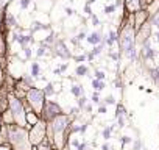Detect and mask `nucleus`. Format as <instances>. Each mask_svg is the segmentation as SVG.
I'll return each instance as SVG.
<instances>
[{
    "label": "nucleus",
    "instance_id": "f257e3e1",
    "mask_svg": "<svg viewBox=\"0 0 159 150\" xmlns=\"http://www.w3.org/2000/svg\"><path fill=\"white\" fill-rule=\"evenodd\" d=\"M8 141L14 150H31L33 146L25 127H8Z\"/></svg>",
    "mask_w": 159,
    "mask_h": 150
},
{
    "label": "nucleus",
    "instance_id": "b1692460",
    "mask_svg": "<svg viewBox=\"0 0 159 150\" xmlns=\"http://www.w3.org/2000/svg\"><path fill=\"white\" fill-rule=\"evenodd\" d=\"M78 105H80V107H84V105H86V97H80Z\"/></svg>",
    "mask_w": 159,
    "mask_h": 150
},
{
    "label": "nucleus",
    "instance_id": "4c0bfd02",
    "mask_svg": "<svg viewBox=\"0 0 159 150\" xmlns=\"http://www.w3.org/2000/svg\"><path fill=\"white\" fill-rule=\"evenodd\" d=\"M65 13H67V14H72V13H73V11H72V9H70V8H65Z\"/></svg>",
    "mask_w": 159,
    "mask_h": 150
},
{
    "label": "nucleus",
    "instance_id": "c756f323",
    "mask_svg": "<svg viewBox=\"0 0 159 150\" xmlns=\"http://www.w3.org/2000/svg\"><path fill=\"white\" fill-rule=\"evenodd\" d=\"M153 22H155V25H156L158 28H159V16H156V17H155V20H153Z\"/></svg>",
    "mask_w": 159,
    "mask_h": 150
},
{
    "label": "nucleus",
    "instance_id": "39448f33",
    "mask_svg": "<svg viewBox=\"0 0 159 150\" xmlns=\"http://www.w3.org/2000/svg\"><path fill=\"white\" fill-rule=\"evenodd\" d=\"M45 135H47V125H45V120H37L33 128L28 131V138H30V142L31 146L37 147L39 144L44 142L45 139Z\"/></svg>",
    "mask_w": 159,
    "mask_h": 150
},
{
    "label": "nucleus",
    "instance_id": "2f4dec72",
    "mask_svg": "<svg viewBox=\"0 0 159 150\" xmlns=\"http://www.w3.org/2000/svg\"><path fill=\"white\" fill-rule=\"evenodd\" d=\"M30 55H31V52H30V49H25V57H27V58H28V57H30Z\"/></svg>",
    "mask_w": 159,
    "mask_h": 150
},
{
    "label": "nucleus",
    "instance_id": "a878e982",
    "mask_svg": "<svg viewBox=\"0 0 159 150\" xmlns=\"http://www.w3.org/2000/svg\"><path fill=\"white\" fill-rule=\"evenodd\" d=\"M100 52H101V47H100V46L95 47V49H94V52H92V57H94V55H98Z\"/></svg>",
    "mask_w": 159,
    "mask_h": 150
},
{
    "label": "nucleus",
    "instance_id": "1a4fd4ad",
    "mask_svg": "<svg viewBox=\"0 0 159 150\" xmlns=\"http://www.w3.org/2000/svg\"><path fill=\"white\" fill-rule=\"evenodd\" d=\"M101 41V36H100V33H91L89 38H87V42H91V44H100Z\"/></svg>",
    "mask_w": 159,
    "mask_h": 150
},
{
    "label": "nucleus",
    "instance_id": "393cba45",
    "mask_svg": "<svg viewBox=\"0 0 159 150\" xmlns=\"http://www.w3.org/2000/svg\"><path fill=\"white\" fill-rule=\"evenodd\" d=\"M114 9H116V7H114V5H111V7H106V8H105V13H112Z\"/></svg>",
    "mask_w": 159,
    "mask_h": 150
},
{
    "label": "nucleus",
    "instance_id": "cd10ccee",
    "mask_svg": "<svg viewBox=\"0 0 159 150\" xmlns=\"http://www.w3.org/2000/svg\"><path fill=\"white\" fill-rule=\"evenodd\" d=\"M44 52H45V49H44V47H41L39 50H37V57H42V55H44Z\"/></svg>",
    "mask_w": 159,
    "mask_h": 150
},
{
    "label": "nucleus",
    "instance_id": "f704fd0d",
    "mask_svg": "<svg viewBox=\"0 0 159 150\" xmlns=\"http://www.w3.org/2000/svg\"><path fill=\"white\" fill-rule=\"evenodd\" d=\"M2 80H3V72H2V67H0V83H2Z\"/></svg>",
    "mask_w": 159,
    "mask_h": 150
},
{
    "label": "nucleus",
    "instance_id": "20e7f679",
    "mask_svg": "<svg viewBox=\"0 0 159 150\" xmlns=\"http://www.w3.org/2000/svg\"><path fill=\"white\" fill-rule=\"evenodd\" d=\"M28 103L31 105V108L35 109L36 116H42V109L44 105H45V96H44V91L37 89V88H31V89L25 94Z\"/></svg>",
    "mask_w": 159,
    "mask_h": 150
},
{
    "label": "nucleus",
    "instance_id": "7c9ffc66",
    "mask_svg": "<svg viewBox=\"0 0 159 150\" xmlns=\"http://www.w3.org/2000/svg\"><path fill=\"white\" fill-rule=\"evenodd\" d=\"M78 150H86V144H80V146H78Z\"/></svg>",
    "mask_w": 159,
    "mask_h": 150
},
{
    "label": "nucleus",
    "instance_id": "f8f14e48",
    "mask_svg": "<svg viewBox=\"0 0 159 150\" xmlns=\"http://www.w3.org/2000/svg\"><path fill=\"white\" fill-rule=\"evenodd\" d=\"M92 86H94L95 91H101L103 88H105V83H103L101 80H94L92 81Z\"/></svg>",
    "mask_w": 159,
    "mask_h": 150
},
{
    "label": "nucleus",
    "instance_id": "bb28decb",
    "mask_svg": "<svg viewBox=\"0 0 159 150\" xmlns=\"http://www.w3.org/2000/svg\"><path fill=\"white\" fill-rule=\"evenodd\" d=\"M106 103H108V105H112V103H114V97H112V96L106 97Z\"/></svg>",
    "mask_w": 159,
    "mask_h": 150
},
{
    "label": "nucleus",
    "instance_id": "dca6fc26",
    "mask_svg": "<svg viewBox=\"0 0 159 150\" xmlns=\"http://www.w3.org/2000/svg\"><path fill=\"white\" fill-rule=\"evenodd\" d=\"M111 131H112V127L105 128V130H103V138H105V139H109V138H111Z\"/></svg>",
    "mask_w": 159,
    "mask_h": 150
},
{
    "label": "nucleus",
    "instance_id": "a211bd4d",
    "mask_svg": "<svg viewBox=\"0 0 159 150\" xmlns=\"http://www.w3.org/2000/svg\"><path fill=\"white\" fill-rule=\"evenodd\" d=\"M116 39H117L116 33H114V31H111V33H109V39H108V44H112V42L116 41Z\"/></svg>",
    "mask_w": 159,
    "mask_h": 150
},
{
    "label": "nucleus",
    "instance_id": "9d476101",
    "mask_svg": "<svg viewBox=\"0 0 159 150\" xmlns=\"http://www.w3.org/2000/svg\"><path fill=\"white\" fill-rule=\"evenodd\" d=\"M127 7L130 11H137L139 9V0H127Z\"/></svg>",
    "mask_w": 159,
    "mask_h": 150
},
{
    "label": "nucleus",
    "instance_id": "0eeeda50",
    "mask_svg": "<svg viewBox=\"0 0 159 150\" xmlns=\"http://www.w3.org/2000/svg\"><path fill=\"white\" fill-rule=\"evenodd\" d=\"M59 114H63V109H61V107H59L58 103H55V102H45V105H44V109H42V117H44V120L52 122L55 117H58Z\"/></svg>",
    "mask_w": 159,
    "mask_h": 150
},
{
    "label": "nucleus",
    "instance_id": "6e6552de",
    "mask_svg": "<svg viewBox=\"0 0 159 150\" xmlns=\"http://www.w3.org/2000/svg\"><path fill=\"white\" fill-rule=\"evenodd\" d=\"M56 52H58L59 57H63V58H69L70 57V53L67 52V49H65V46H64L63 42L58 44V50H56Z\"/></svg>",
    "mask_w": 159,
    "mask_h": 150
},
{
    "label": "nucleus",
    "instance_id": "4be33fe9",
    "mask_svg": "<svg viewBox=\"0 0 159 150\" xmlns=\"http://www.w3.org/2000/svg\"><path fill=\"white\" fill-rule=\"evenodd\" d=\"M92 102H94V103H98V102H100V97H98L97 92H94V96H92Z\"/></svg>",
    "mask_w": 159,
    "mask_h": 150
},
{
    "label": "nucleus",
    "instance_id": "5701e85b",
    "mask_svg": "<svg viewBox=\"0 0 159 150\" xmlns=\"http://www.w3.org/2000/svg\"><path fill=\"white\" fill-rule=\"evenodd\" d=\"M28 3H30V0H22V2H20V8H27V7H28Z\"/></svg>",
    "mask_w": 159,
    "mask_h": 150
},
{
    "label": "nucleus",
    "instance_id": "e433bc0d",
    "mask_svg": "<svg viewBox=\"0 0 159 150\" xmlns=\"http://www.w3.org/2000/svg\"><path fill=\"white\" fill-rule=\"evenodd\" d=\"M139 147H140V144L136 142V144H134V150H139Z\"/></svg>",
    "mask_w": 159,
    "mask_h": 150
},
{
    "label": "nucleus",
    "instance_id": "aec40b11",
    "mask_svg": "<svg viewBox=\"0 0 159 150\" xmlns=\"http://www.w3.org/2000/svg\"><path fill=\"white\" fill-rule=\"evenodd\" d=\"M103 78H105V74H103L101 70H97L95 72V80H101L103 81Z\"/></svg>",
    "mask_w": 159,
    "mask_h": 150
},
{
    "label": "nucleus",
    "instance_id": "2eb2a0df",
    "mask_svg": "<svg viewBox=\"0 0 159 150\" xmlns=\"http://www.w3.org/2000/svg\"><path fill=\"white\" fill-rule=\"evenodd\" d=\"M70 91H72V94H73L75 97H80V96H81V92H83L81 86H72V89H70Z\"/></svg>",
    "mask_w": 159,
    "mask_h": 150
},
{
    "label": "nucleus",
    "instance_id": "f3484780",
    "mask_svg": "<svg viewBox=\"0 0 159 150\" xmlns=\"http://www.w3.org/2000/svg\"><path fill=\"white\" fill-rule=\"evenodd\" d=\"M144 55H145V58H150L153 57V50L148 47V46H145V50H144Z\"/></svg>",
    "mask_w": 159,
    "mask_h": 150
},
{
    "label": "nucleus",
    "instance_id": "7ed1b4c3",
    "mask_svg": "<svg viewBox=\"0 0 159 150\" xmlns=\"http://www.w3.org/2000/svg\"><path fill=\"white\" fill-rule=\"evenodd\" d=\"M8 100H9V102H8L9 111H11V114H13V117H14L16 125H17V127H25L27 125V113L24 109L22 102L17 97H13V96H9Z\"/></svg>",
    "mask_w": 159,
    "mask_h": 150
},
{
    "label": "nucleus",
    "instance_id": "473e14b6",
    "mask_svg": "<svg viewBox=\"0 0 159 150\" xmlns=\"http://www.w3.org/2000/svg\"><path fill=\"white\" fill-rule=\"evenodd\" d=\"M101 150H109V146H108V144H103V147H101Z\"/></svg>",
    "mask_w": 159,
    "mask_h": 150
},
{
    "label": "nucleus",
    "instance_id": "c85d7f7f",
    "mask_svg": "<svg viewBox=\"0 0 159 150\" xmlns=\"http://www.w3.org/2000/svg\"><path fill=\"white\" fill-rule=\"evenodd\" d=\"M98 113H106V107H100V108H98Z\"/></svg>",
    "mask_w": 159,
    "mask_h": 150
},
{
    "label": "nucleus",
    "instance_id": "4468645a",
    "mask_svg": "<svg viewBox=\"0 0 159 150\" xmlns=\"http://www.w3.org/2000/svg\"><path fill=\"white\" fill-rule=\"evenodd\" d=\"M86 74H87V67H86V66H78V67H76V75L83 77Z\"/></svg>",
    "mask_w": 159,
    "mask_h": 150
},
{
    "label": "nucleus",
    "instance_id": "72a5a7b5",
    "mask_svg": "<svg viewBox=\"0 0 159 150\" xmlns=\"http://www.w3.org/2000/svg\"><path fill=\"white\" fill-rule=\"evenodd\" d=\"M84 59H86L84 55H83V57H78V58H76V61H84Z\"/></svg>",
    "mask_w": 159,
    "mask_h": 150
},
{
    "label": "nucleus",
    "instance_id": "9b49d317",
    "mask_svg": "<svg viewBox=\"0 0 159 150\" xmlns=\"http://www.w3.org/2000/svg\"><path fill=\"white\" fill-rule=\"evenodd\" d=\"M53 92H55V89H53V85L52 83H48V85L44 88V96L45 97H48V96H53Z\"/></svg>",
    "mask_w": 159,
    "mask_h": 150
},
{
    "label": "nucleus",
    "instance_id": "f03ea898",
    "mask_svg": "<svg viewBox=\"0 0 159 150\" xmlns=\"http://www.w3.org/2000/svg\"><path fill=\"white\" fill-rule=\"evenodd\" d=\"M69 125H70V119H69V116H65V114H59L58 117H55L52 122H50V128L53 131V136H55V144L59 147V149H63V142H64V131L69 128Z\"/></svg>",
    "mask_w": 159,
    "mask_h": 150
},
{
    "label": "nucleus",
    "instance_id": "6ab92c4d",
    "mask_svg": "<svg viewBox=\"0 0 159 150\" xmlns=\"http://www.w3.org/2000/svg\"><path fill=\"white\" fill-rule=\"evenodd\" d=\"M37 150H52V147L48 146V144H39V146H37Z\"/></svg>",
    "mask_w": 159,
    "mask_h": 150
},
{
    "label": "nucleus",
    "instance_id": "ea45409f",
    "mask_svg": "<svg viewBox=\"0 0 159 150\" xmlns=\"http://www.w3.org/2000/svg\"><path fill=\"white\" fill-rule=\"evenodd\" d=\"M63 150H70V149H67V147H65V149H63Z\"/></svg>",
    "mask_w": 159,
    "mask_h": 150
},
{
    "label": "nucleus",
    "instance_id": "c9c22d12",
    "mask_svg": "<svg viewBox=\"0 0 159 150\" xmlns=\"http://www.w3.org/2000/svg\"><path fill=\"white\" fill-rule=\"evenodd\" d=\"M123 142H125V144H127V142H131V139H130V138H127V136H125V138H123Z\"/></svg>",
    "mask_w": 159,
    "mask_h": 150
},
{
    "label": "nucleus",
    "instance_id": "58836bf2",
    "mask_svg": "<svg viewBox=\"0 0 159 150\" xmlns=\"http://www.w3.org/2000/svg\"><path fill=\"white\" fill-rule=\"evenodd\" d=\"M156 38H158V41H159V33H158V35H156Z\"/></svg>",
    "mask_w": 159,
    "mask_h": 150
},
{
    "label": "nucleus",
    "instance_id": "412c9836",
    "mask_svg": "<svg viewBox=\"0 0 159 150\" xmlns=\"http://www.w3.org/2000/svg\"><path fill=\"white\" fill-rule=\"evenodd\" d=\"M151 75H153V80L159 83V69H155V70L151 72Z\"/></svg>",
    "mask_w": 159,
    "mask_h": 150
},
{
    "label": "nucleus",
    "instance_id": "ddd939ff",
    "mask_svg": "<svg viewBox=\"0 0 159 150\" xmlns=\"http://www.w3.org/2000/svg\"><path fill=\"white\" fill-rule=\"evenodd\" d=\"M31 75H33V77H37V75H39V64H37V63H33V64H31Z\"/></svg>",
    "mask_w": 159,
    "mask_h": 150
},
{
    "label": "nucleus",
    "instance_id": "423d86ee",
    "mask_svg": "<svg viewBox=\"0 0 159 150\" xmlns=\"http://www.w3.org/2000/svg\"><path fill=\"white\" fill-rule=\"evenodd\" d=\"M120 46L122 50L127 53V57L134 59L136 57V50H134V39H133V30L131 28H125L122 33V38H120Z\"/></svg>",
    "mask_w": 159,
    "mask_h": 150
}]
</instances>
